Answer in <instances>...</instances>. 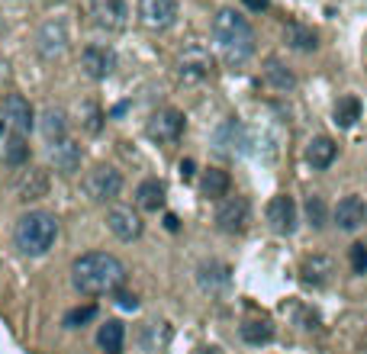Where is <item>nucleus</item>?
Instances as JSON below:
<instances>
[{
  "mask_svg": "<svg viewBox=\"0 0 367 354\" xmlns=\"http://www.w3.org/2000/svg\"><path fill=\"white\" fill-rule=\"evenodd\" d=\"M68 26H64V20H49L39 26V32H36V52H39V58H45V62H58L64 52H68Z\"/></svg>",
  "mask_w": 367,
  "mask_h": 354,
  "instance_id": "nucleus-8",
  "label": "nucleus"
},
{
  "mask_svg": "<svg viewBox=\"0 0 367 354\" xmlns=\"http://www.w3.org/2000/svg\"><path fill=\"white\" fill-rule=\"evenodd\" d=\"M264 81L271 84L277 94H287V91H294V87H296L294 71H290V68H287L277 55H271V58L264 62Z\"/></svg>",
  "mask_w": 367,
  "mask_h": 354,
  "instance_id": "nucleus-25",
  "label": "nucleus"
},
{
  "mask_svg": "<svg viewBox=\"0 0 367 354\" xmlns=\"http://www.w3.org/2000/svg\"><path fill=\"white\" fill-rule=\"evenodd\" d=\"M91 16L100 30L123 32L129 26V3L126 0H91Z\"/></svg>",
  "mask_w": 367,
  "mask_h": 354,
  "instance_id": "nucleus-10",
  "label": "nucleus"
},
{
  "mask_svg": "<svg viewBox=\"0 0 367 354\" xmlns=\"http://www.w3.org/2000/svg\"><path fill=\"white\" fill-rule=\"evenodd\" d=\"M306 219H309V226H313V229H322V226H325V203H322V197H309V200H306Z\"/></svg>",
  "mask_w": 367,
  "mask_h": 354,
  "instance_id": "nucleus-32",
  "label": "nucleus"
},
{
  "mask_svg": "<svg viewBox=\"0 0 367 354\" xmlns=\"http://www.w3.org/2000/svg\"><path fill=\"white\" fill-rule=\"evenodd\" d=\"M97 316V306H74V309H68L62 319L64 329H81V325H87L91 319Z\"/></svg>",
  "mask_w": 367,
  "mask_h": 354,
  "instance_id": "nucleus-31",
  "label": "nucleus"
},
{
  "mask_svg": "<svg viewBox=\"0 0 367 354\" xmlns=\"http://www.w3.org/2000/svg\"><path fill=\"white\" fill-rule=\"evenodd\" d=\"M119 190H123V174L110 165H97L94 171H87L84 177V193L87 200H94V203H110V200L119 197Z\"/></svg>",
  "mask_w": 367,
  "mask_h": 354,
  "instance_id": "nucleus-5",
  "label": "nucleus"
},
{
  "mask_svg": "<svg viewBox=\"0 0 367 354\" xmlns=\"http://www.w3.org/2000/svg\"><path fill=\"white\" fill-rule=\"evenodd\" d=\"M248 216H252V206H248V200L245 197H222L220 206H216V229L226 232V235H239V232H245V226H248Z\"/></svg>",
  "mask_w": 367,
  "mask_h": 354,
  "instance_id": "nucleus-6",
  "label": "nucleus"
},
{
  "mask_svg": "<svg viewBox=\"0 0 367 354\" xmlns=\"http://www.w3.org/2000/svg\"><path fill=\"white\" fill-rule=\"evenodd\" d=\"M241 3H245L252 13H261V10H268V7H271V0H241Z\"/></svg>",
  "mask_w": 367,
  "mask_h": 354,
  "instance_id": "nucleus-35",
  "label": "nucleus"
},
{
  "mask_svg": "<svg viewBox=\"0 0 367 354\" xmlns=\"http://www.w3.org/2000/svg\"><path fill=\"white\" fill-rule=\"evenodd\" d=\"M49 161H52L55 171H62V174H74V171L81 167V145H74L71 139L52 142V145H49Z\"/></svg>",
  "mask_w": 367,
  "mask_h": 354,
  "instance_id": "nucleus-19",
  "label": "nucleus"
},
{
  "mask_svg": "<svg viewBox=\"0 0 367 354\" xmlns=\"http://www.w3.org/2000/svg\"><path fill=\"white\" fill-rule=\"evenodd\" d=\"M364 219H367V206H364V200H361V197L338 200V206H335V226L342 232L361 229V226H364Z\"/></svg>",
  "mask_w": 367,
  "mask_h": 354,
  "instance_id": "nucleus-18",
  "label": "nucleus"
},
{
  "mask_svg": "<svg viewBox=\"0 0 367 354\" xmlns=\"http://www.w3.org/2000/svg\"><path fill=\"white\" fill-rule=\"evenodd\" d=\"M136 206L145 209V213H158V209L165 206V187H161V180L155 177H148L136 187Z\"/></svg>",
  "mask_w": 367,
  "mask_h": 354,
  "instance_id": "nucleus-27",
  "label": "nucleus"
},
{
  "mask_svg": "<svg viewBox=\"0 0 367 354\" xmlns=\"http://www.w3.org/2000/svg\"><path fill=\"white\" fill-rule=\"evenodd\" d=\"M45 193H49V177H45V171H36V167L23 171V177L16 180V200L32 203V200H43Z\"/></svg>",
  "mask_w": 367,
  "mask_h": 354,
  "instance_id": "nucleus-21",
  "label": "nucleus"
},
{
  "mask_svg": "<svg viewBox=\"0 0 367 354\" xmlns=\"http://www.w3.org/2000/svg\"><path fill=\"white\" fill-rule=\"evenodd\" d=\"M203 354H222L220 348H203Z\"/></svg>",
  "mask_w": 367,
  "mask_h": 354,
  "instance_id": "nucleus-39",
  "label": "nucleus"
},
{
  "mask_svg": "<svg viewBox=\"0 0 367 354\" xmlns=\"http://www.w3.org/2000/svg\"><path fill=\"white\" fill-rule=\"evenodd\" d=\"M58 239V219L52 213H45V209H29V213H23L16 219V226H13V241H16V248L23 255H29V258H43L45 251L55 245Z\"/></svg>",
  "mask_w": 367,
  "mask_h": 354,
  "instance_id": "nucleus-3",
  "label": "nucleus"
},
{
  "mask_svg": "<svg viewBox=\"0 0 367 354\" xmlns=\"http://www.w3.org/2000/svg\"><path fill=\"white\" fill-rule=\"evenodd\" d=\"M129 271L126 264L110 255V251H87L71 264V283L78 293L84 296H104V293H116L126 283Z\"/></svg>",
  "mask_w": 367,
  "mask_h": 354,
  "instance_id": "nucleus-1",
  "label": "nucleus"
},
{
  "mask_svg": "<svg viewBox=\"0 0 367 354\" xmlns=\"http://www.w3.org/2000/svg\"><path fill=\"white\" fill-rule=\"evenodd\" d=\"M351 271L355 274H367V245H351Z\"/></svg>",
  "mask_w": 367,
  "mask_h": 354,
  "instance_id": "nucleus-34",
  "label": "nucleus"
},
{
  "mask_svg": "<svg viewBox=\"0 0 367 354\" xmlns=\"http://www.w3.org/2000/svg\"><path fill=\"white\" fill-rule=\"evenodd\" d=\"M165 226H168L171 232H178V226H180V222H178V216H174V213H168V216H165Z\"/></svg>",
  "mask_w": 367,
  "mask_h": 354,
  "instance_id": "nucleus-38",
  "label": "nucleus"
},
{
  "mask_svg": "<svg viewBox=\"0 0 367 354\" xmlns=\"http://www.w3.org/2000/svg\"><path fill=\"white\" fill-rule=\"evenodd\" d=\"M3 129H7V123H3V119H0V132H3Z\"/></svg>",
  "mask_w": 367,
  "mask_h": 354,
  "instance_id": "nucleus-40",
  "label": "nucleus"
},
{
  "mask_svg": "<svg viewBox=\"0 0 367 354\" xmlns=\"http://www.w3.org/2000/svg\"><path fill=\"white\" fill-rule=\"evenodd\" d=\"M139 23L152 32H165L178 23V0H139Z\"/></svg>",
  "mask_w": 367,
  "mask_h": 354,
  "instance_id": "nucleus-7",
  "label": "nucleus"
},
{
  "mask_svg": "<svg viewBox=\"0 0 367 354\" xmlns=\"http://www.w3.org/2000/svg\"><path fill=\"white\" fill-rule=\"evenodd\" d=\"M332 116H335V123L342 126V129H351V126L361 119V100H357V97H342L335 104V113Z\"/></svg>",
  "mask_w": 367,
  "mask_h": 354,
  "instance_id": "nucleus-30",
  "label": "nucleus"
},
{
  "mask_svg": "<svg viewBox=\"0 0 367 354\" xmlns=\"http://www.w3.org/2000/svg\"><path fill=\"white\" fill-rule=\"evenodd\" d=\"M229 187H232V177H229V171H222V167H210V171H203V177H200V193L206 200L229 197Z\"/></svg>",
  "mask_w": 367,
  "mask_h": 354,
  "instance_id": "nucleus-24",
  "label": "nucleus"
},
{
  "mask_svg": "<svg viewBox=\"0 0 367 354\" xmlns=\"http://www.w3.org/2000/svg\"><path fill=\"white\" fill-rule=\"evenodd\" d=\"M213 71V55L206 49H200V45H190L187 52L178 58V78L184 84H197L203 78H210Z\"/></svg>",
  "mask_w": 367,
  "mask_h": 354,
  "instance_id": "nucleus-11",
  "label": "nucleus"
},
{
  "mask_svg": "<svg viewBox=\"0 0 367 354\" xmlns=\"http://www.w3.org/2000/svg\"><path fill=\"white\" fill-rule=\"evenodd\" d=\"M239 335L245 344H268L274 338V325L268 319H248L239 325Z\"/></svg>",
  "mask_w": 367,
  "mask_h": 354,
  "instance_id": "nucleus-29",
  "label": "nucleus"
},
{
  "mask_svg": "<svg viewBox=\"0 0 367 354\" xmlns=\"http://www.w3.org/2000/svg\"><path fill=\"white\" fill-rule=\"evenodd\" d=\"M184 126H187V119H184L180 110L161 106V110H155V113L148 116L145 132L152 142H158V145H171V142H178V139L184 136Z\"/></svg>",
  "mask_w": 367,
  "mask_h": 354,
  "instance_id": "nucleus-4",
  "label": "nucleus"
},
{
  "mask_svg": "<svg viewBox=\"0 0 367 354\" xmlns=\"http://www.w3.org/2000/svg\"><path fill=\"white\" fill-rule=\"evenodd\" d=\"M39 129H43V136L49 145L68 139V116H64L62 106H45L43 116H39Z\"/></svg>",
  "mask_w": 367,
  "mask_h": 354,
  "instance_id": "nucleus-22",
  "label": "nucleus"
},
{
  "mask_svg": "<svg viewBox=\"0 0 367 354\" xmlns=\"http://www.w3.org/2000/svg\"><path fill=\"white\" fill-rule=\"evenodd\" d=\"M32 119H36V113H32V106L26 97L20 94H10L7 100H3V123H7V129L10 132H20V136H26L32 129Z\"/></svg>",
  "mask_w": 367,
  "mask_h": 354,
  "instance_id": "nucleus-16",
  "label": "nucleus"
},
{
  "mask_svg": "<svg viewBox=\"0 0 367 354\" xmlns=\"http://www.w3.org/2000/svg\"><path fill=\"white\" fill-rule=\"evenodd\" d=\"M81 68L91 81H106L116 68V55L113 49H106V45H87L84 52H81Z\"/></svg>",
  "mask_w": 367,
  "mask_h": 354,
  "instance_id": "nucleus-14",
  "label": "nucleus"
},
{
  "mask_svg": "<svg viewBox=\"0 0 367 354\" xmlns=\"http://www.w3.org/2000/svg\"><path fill=\"white\" fill-rule=\"evenodd\" d=\"M45 3H64V0H45Z\"/></svg>",
  "mask_w": 367,
  "mask_h": 354,
  "instance_id": "nucleus-41",
  "label": "nucleus"
},
{
  "mask_svg": "<svg viewBox=\"0 0 367 354\" xmlns=\"http://www.w3.org/2000/svg\"><path fill=\"white\" fill-rule=\"evenodd\" d=\"M123 342H126V325L119 322V319H106L100 325V332H97V344L106 354H119L123 351Z\"/></svg>",
  "mask_w": 367,
  "mask_h": 354,
  "instance_id": "nucleus-28",
  "label": "nucleus"
},
{
  "mask_svg": "<svg viewBox=\"0 0 367 354\" xmlns=\"http://www.w3.org/2000/svg\"><path fill=\"white\" fill-rule=\"evenodd\" d=\"M119 306H123V309H136L139 300L132 296V293H119Z\"/></svg>",
  "mask_w": 367,
  "mask_h": 354,
  "instance_id": "nucleus-36",
  "label": "nucleus"
},
{
  "mask_svg": "<svg viewBox=\"0 0 367 354\" xmlns=\"http://www.w3.org/2000/svg\"><path fill=\"white\" fill-rule=\"evenodd\" d=\"M106 229L113 232L119 241H136L142 235V216L132 206H113L106 213Z\"/></svg>",
  "mask_w": 367,
  "mask_h": 354,
  "instance_id": "nucleus-12",
  "label": "nucleus"
},
{
  "mask_svg": "<svg viewBox=\"0 0 367 354\" xmlns=\"http://www.w3.org/2000/svg\"><path fill=\"white\" fill-rule=\"evenodd\" d=\"M248 129L232 116V119H226L222 126H216V132H213V148L220 152V155L226 158H235V155H245L248 152Z\"/></svg>",
  "mask_w": 367,
  "mask_h": 354,
  "instance_id": "nucleus-9",
  "label": "nucleus"
},
{
  "mask_svg": "<svg viewBox=\"0 0 367 354\" xmlns=\"http://www.w3.org/2000/svg\"><path fill=\"white\" fill-rule=\"evenodd\" d=\"M264 216H268V226H271L277 235H294V229H296V203H294V197H287V193L271 197Z\"/></svg>",
  "mask_w": 367,
  "mask_h": 354,
  "instance_id": "nucleus-13",
  "label": "nucleus"
},
{
  "mask_svg": "<svg viewBox=\"0 0 367 354\" xmlns=\"http://www.w3.org/2000/svg\"><path fill=\"white\" fill-rule=\"evenodd\" d=\"M81 110H84V116H81V123H84L87 132H100V126H104V113H100V106L87 100V104L81 106Z\"/></svg>",
  "mask_w": 367,
  "mask_h": 354,
  "instance_id": "nucleus-33",
  "label": "nucleus"
},
{
  "mask_svg": "<svg viewBox=\"0 0 367 354\" xmlns=\"http://www.w3.org/2000/svg\"><path fill=\"white\" fill-rule=\"evenodd\" d=\"M332 277H335V261L329 258V255H309V258L303 261V268H300V281H303L306 287H313V290L329 287Z\"/></svg>",
  "mask_w": 367,
  "mask_h": 354,
  "instance_id": "nucleus-15",
  "label": "nucleus"
},
{
  "mask_svg": "<svg viewBox=\"0 0 367 354\" xmlns=\"http://www.w3.org/2000/svg\"><path fill=\"white\" fill-rule=\"evenodd\" d=\"M283 42H287V49H294V52H316V49H319L316 30L306 26V23H296V20L283 26Z\"/></svg>",
  "mask_w": 367,
  "mask_h": 354,
  "instance_id": "nucleus-20",
  "label": "nucleus"
},
{
  "mask_svg": "<svg viewBox=\"0 0 367 354\" xmlns=\"http://www.w3.org/2000/svg\"><path fill=\"white\" fill-rule=\"evenodd\" d=\"M335 155H338V145L329 136H316L313 142L306 145V165L313 167V171H325V167L335 161Z\"/></svg>",
  "mask_w": 367,
  "mask_h": 354,
  "instance_id": "nucleus-23",
  "label": "nucleus"
},
{
  "mask_svg": "<svg viewBox=\"0 0 367 354\" xmlns=\"http://www.w3.org/2000/svg\"><path fill=\"white\" fill-rule=\"evenodd\" d=\"M0 161L7 167H23L26 161H29V142H26V136H20V132H10V136L3 139V145H0Z\"/></svg>",
  "mask_w": 367,
  "mask_h": 354,
  "instance_id": "nucleus-26",
  "label": "nucleus"
},
{
  "mask_svg": "<svg viewBox=\"0 0 367 354\" xmlns=\"http://www.w3.org/2000/svg\"><path fill=\"white\" fill-rule=\"evenodd\" d=\"M213 39L220 45L222 58L229 68H241L254 55V30L252 23L245 20L235 10H220L213 20Z\"/></svg>",
  "mask_w": 367,
  "mask_h": 354,
  "instance_id": "nucleus-2",
  "label": "nucleus"
},
{
  "mask_svg": "<svg viewBox=\"0 0 367 354\" xmlns=\"http://www.w3.org/2000/svg\"><path fill=\"white\" fill-rule=\"evenodd\" d=\"M193 171H197V165H193V161H180V177H184V180H190V177H193Z\"/></svg>",
  "mask_w": 367,
  "mask_h": 354,
  "instance_id": "nucleus-37",
  "label": "nucleus"
},
{
  "mask_svg": "<svg viewBox=\"0 0 367 354\" xmlns=\"http://www.w3.org/2000/svg\"><path fill=\"white\" fill-rule=\"evenodd\" d=\"M197 283H200V290H206V293L229 290L232 268L226 264V261H203V264L197 268Z\"/></svg>",
  "mask_w": 367,
  "mask_h": 354,
  "instance_id": "nucleus-17",
  "label": "nucleus"
}]
</instances>
